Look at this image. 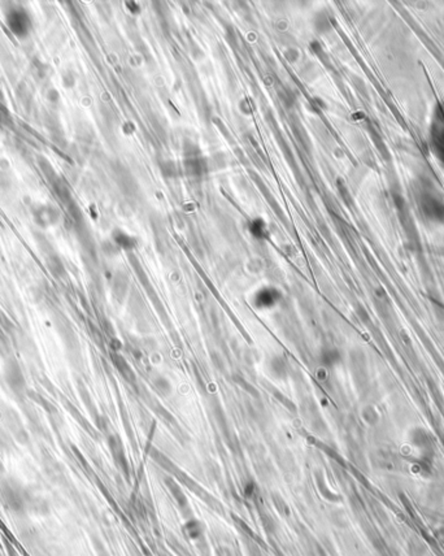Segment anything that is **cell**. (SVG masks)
Masks as SVG:
<instances>
[{"label": "cell", "instance_id": "6da1fadb", "mask_svg": "<svg viewBox=\"0 0 444 556\" xmlns=\"http://www.w3.org/2000/svg\"><path fill=\"white\" fill-rule=\"evenodd\" d=\"M4 380L9 389L18 396H24L26 392V381L21 368L14 360L8 361L4 369Z\"/></svg>", "mask_w": 444, "mask_h": 556}, {"label": "cell", "instance_id": "7a4b0ae2", "mask_svg": "<svg viewBox=\"0 0 444 556\" xmlns=\"http://www.w3.org/2000/svg\"><path fill=\"white\" fill-rule=\"evenodd\" d=\"M1 499L4 504L8 507V510L12 512H22L26 508V498L17 487L9 485H4L1 487Z\"/></svg>", "mask_w": 444, "mask_h": 556}, {"label": "cell", "instance_id": "3957f363", "mask_svg": "<svg viewBox=\"0 0 444 556\" xmlns=\"http://www.w3.org/2000/svg\"><path fill=\"white\" fill-rule=\"evenodd\" d=\"M7 24L12 32L18 36L26 35L32 25L28 13L22 9H12L11 13L8 14Z\"/></svg>", "mask_w": 444, "mask_h": 556}, {"label": "cell", "instance_id": "277c9868", "mask_svg": "<svg viewBox=\"0 0 444 556\" xmlns=\"http://www.w3.org/2000/svg\"><path fill=\"white\" fill-rule=\"evenodd\" d=\"M34 218L42 226H50V225H55L57 222L59 212L56 210V208L50 207V206L39 207L34 212Z\"/></svg>", "mask_w": 444, "mask_h": 556}, {"label": "cell", "instance_id": "5b68a950", "mask_svg": "<svg viewBox=\"0 0 444 556\" xmlns=\"http://www.w3.org/2000/svg\"><path fill=\"white\" fill-rule=\"evenodd\" d=\"M279 298H281V294L277 290L265 289L256 295L255 304L260 308H268V307L275 306Z\"/></svg>", "mask_w": 444, "mask_h": 556}, {"label": "cell", "instance_id": "8992f818", "mask_svg": "<svg viewBox=\"0 0 444 556\" xmlns=\"http://www.w3.org/2000/svg\"><path fill=\"white\" fill-rule=\"evenodd\" d=\"M114 238H116V242H117L118 246L124 247V248H130V247L134 246V239L132 237H129L128 234L118 233L117 236H114Z\"/></svg>", "mask_w": 444, "mask_h": 556}, {"label": "cell", "instance_id": "52a82bcc", "mask_svg": "<svg viewBox=\"0 0 444 556\" xmlns=\"http://www.w3.org/2000/svg\"><path fill=\"white\" fill-rule=\"evenodd\" d=\"M48 268L55 276H60L63 273V264L56 256H50L48 259Z\"/></svg>", "mask_w": 444, "mask_h": 556}, {"label": "cell", "instance_id": "ba28073f", "mask_svg": "<svg viewBox=\"0 0 444 556\" xmlns=\"http://www.w3.org/2000/svg\"><path fill=\"white\" fill-rule=\"evenodd\" d=\"M263 230H264L263 222L259 221V225H257V222H253V224H252V233L255 234L256 237L263 236Z\"/></svg>", "mask_w": 444, "mask_h": 556}, {"label": "cell", "instance_id": "9c48e42d", "mask_svg": "<svg viewBox=\"0 0 444 556\" xmlns=\"http://www.w3.org/2000/svg\"><path fill=\"white\" fill-rule=\"evenodd\" d=\"M435 535H437V538L439 539V542L443 543L444 545V528L439 529V530H437V533H435Z\"/></svg>", "mask_w": 444, "mask_h": 556}]
</instances>
